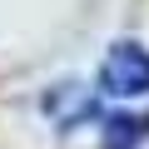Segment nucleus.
Listing matches in <instances>:
<instances>
[{
  "label": "nucleus",
  "mask_w": 149,
  "mask_h": 149,
  "mask_svg": "<svg viewBox=\"0 0 149 149\" xmlns=\"http://www.w3.org/2000/svg\"><path fill=\"white\" fill-rule=\"evenodd\" d=\"M100 90L109 100H144L149 95V50L134 40L109 45V55L100 65Z\"/></svg>",
  "instance_id": "obj_1"
},
{
  "label": "nucleus",
  "mask_w": 149,
  "mask_h": 149,
  "mask_svg": "<svg viewBox=\"0 0 149 149\" xmlns=\"http://www.w3.org/2000/svg\"><path fill=\"white\" fill-rule=\"evenodd\" d=\"M139 139H149V114H119V119H109L104 149H134Z\"/></svg>",
  "instance_id": "obj_2"
}]
</instances>
